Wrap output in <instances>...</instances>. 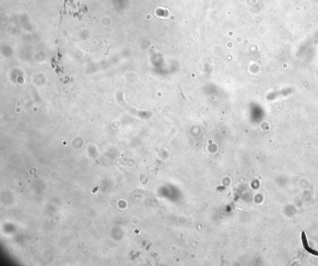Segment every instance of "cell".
I'll list each match as a JSON object with an SVG mask.
<instances>
[{
    "mask_svg": "<svg viewBox=\"0 0 318 266\" xmlns=\"http://www.w3.org/2000/svg\"><path fill=\"white\" fill-rule=\"evenodd\" d=\"M302 241H303V246L305 248V249L308 251V252H311L312 254H315V255H318V252L314 251H313L312 249H311V248H309L308 245L307 244V240H306V236H305V234L304 233H302Z\"/></svg>",
    "mask_w": 318,
    "mask_h": 266,
    "instance_id": "cell-1",
    "label": "cell"
}]
</instances>
